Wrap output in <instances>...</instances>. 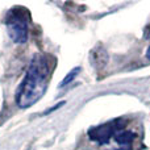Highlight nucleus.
Returning a JSON list of instances; mask_svg holds the SVG:
<instances>
[{"instance_id": "nucleus-1", "label": "nucleus", "mask_w": 150, "mask_h": 150, "mask_svg": "<svg viewBox=\"0 0 150 150\" xmlns=\"http://www.w3.org/2000/svg\"><path fill=\"white\" fill-rule=\"evenodd\" d=\"M50 71V63L46 55L34 54L32 57L28 71L16 91V104L20 108H29L44 96Z\"/></svg>"}, {"instance_id": "nucleus-2", "label": "nucleus", "mask_w": 150, "mask_h": 150, "mask_svg": "<svg viewBox=\"0 0 150 150\" xmlns=\"http://www.w3.org/2000/svg\"><path fill=\"white\" fill-rule=\"evenodd\" d=\"M29 21L26 16V9L13 8L5 16V26L8 36L15 44H25L28 41Z\"/></svg>"}, {"instance_id": "nucleus-3", "label": "nucleus", "mask_w": 150, "mask_h": 150, "mask_svg": "<svg viewBox=\"0 0 150 150\" xmlns=\"http://www.w3.org/2000/svg\"><path fill=\"white\" fill-rule=\"evenodd\" d=\"M124 122L125 121L122 119H116L107 124L93 127L88 130V137L98 144H107L112 137H115L116 133L121 132V129L124 128Z\"/></svg>"}, {"instance_id": "nucleus-4", "label": "nucleus", "mask_w": 150, "mask_h": 150, "mask_svg": "<svg viewBox=\"0 0 150 150\" xmlns=\"http://www.w3.org/2000/svg\"><path fill=\"white\" fill-rule=\"evenodd\" d=\"M134 138H136V133L130 132V130H121V132H119V133L115 134L113 140L116 141L119 145L125 146V148L129 149V146L133 144Z\"/></svg>"}, {"instance_id": "nucleus-5", "label": "nucleus", "mask_w": 150, "mask_h": 150, "mask_svg": "<svg viewBox=\"0 0 150 150\" xmlns=\"http://www.w3.org/2000/svg\"><path fill=\"white\" fill-rule=\"evenodd\" d=\"M79 71H80V67L78 66V67H74L73 70L70 71L67 75H66L65 78H63V80L59 83V88H63V87H66L67 84H70L71 82L75 79V78L78 76V74H79Z\"/></svg>"}, {"instance_id": "nucleus-6", "label": "nucleus", "mask_w": 150, "mask_h": 150, "mask_svg": "<svg viewBox=\"0 0 150 150\" xmlns=\"http://www.w3.org/2000/svg\"><path fill=\"white\" fill-rule=\"evenodd\" d=\"M146 58H148V59H150V46L148 47V50H146Z\"/></svg>"}, {"instance_id": "nucleus-7", "label": "nucleus", "mask_w": 150, "mask_h": 150, "mask_svg": "<svg viewBox=\"0 0 150 150\" xmlns=\"http://www.w3.org/2000/svg\"><path fill=\"white\" fill-rule=\"evenodd\" d=\"M146 37H150V34H149V36H146Z\"/></svg>"}]
</instances>
